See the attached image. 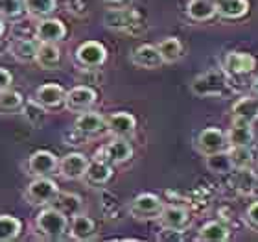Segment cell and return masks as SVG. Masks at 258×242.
<instances>
[{
  "instance_id": "obj_20",
  "label": "cell",
  "mask_w": 258,
  "mask_h": 242,
  "mask_svg": "<svg viewBox=\"0 0 258 242\" xmlns=\"http://www.w3.org/2000/svg\"><path fill=\"white\" fill-rule=\"evenodd\" d=\"M70 229V237L76 238V240H91L96 235V224L91 216L87 215H78L72 216V222L69 224Z\"/></svg>"
},
{
  "instance_id": "obj_30",
  "label": "cell",
  "mask_w": 258,
  "mask_h": 242,
  "mask_svg": "<svg viewBox=\"0 0 258 242\" xmlns=\"http://www.w3.org/2000/svg\"><path fill=\"white\" fill-rule=\"evenodd\" d=\"M22 231V222L17 216L0 215V242L15 240Z\"/></svg>"
},
{
  "instance_id": "obj_3",
  "label": "cell",
  "mask_w": 258,
  "mask_h": 242,
  "mask_svg": "<svg viewBox=\"0 0 258 242\" xmlns=\"http://www.w3.org/2000/svg\"><path fill=\"white\" fill-rule=\"evenodd\" d=\"M96 91L89 85H76L70 91H67L64 96V108L72 113H83L87 109H91L96 102Z\"/></svg>"
},
{
  "instance_id": "obj_6",
  "label": "cell",
  "mask_w": 258,
  "mask_h": 242,
  "mask_svg": "<svg viewBox=\"0 0 258 242\" xmlns=\"http://www.w3.org/2000/svg\"><path fill=\"white\" fill-rule=\"evenodd\" d=\"M131 157H133V146H131V142L125 137H116L109 144L103 146L96 159H103V161L111 163V165H122V163L129 161Z\"/></svg>"
},
{
  "instance_id": "obj_13",
  "label": "cell",
  "mask_w": 258,
  "mask_h": 242,
  "mask_svg": "<svg viewBox=\"0 0 258 242\" xmlns=\"http://www.w3.org/2000/svg\"><path fill=\"white\" fill-rule=\"evenodd\" d=\"M67 35V26L59 19H46L39 22L35 28V37L41 43H59Z\"/></svg>"
},
{
  "instance_id": "obj_1",
  "label": "cell",
  "mask_w": 258,
  "mask_h": 242,
  "mask_svg": "<svg viewBox=\"0 0 258 242\" xmlns=\"http://www.w3.org/2000/svg\"><path fill=\"white\" fill-rule=\"evenodd\" d=\"M69 216L54 205H48L43 211H39L37 218H35L37 231L46 238H61L69 229Z\"/></svg>"
},
{
  "instance_id": "obj_35",
  "label": "cell",
  "mask_w": 258,
  "mask_h": 242,
  "mask_svg": "<svg viewBox=\"0 0 258 242\" xmlns=\"http://www.w3.org/2000/svg\"><path fill=\"white\" fill-rule=\"evenodd\" d=\"M234 185H236L238 190H242V192H249L251 188L254 187V176L251 170L247 168H240L234 176Z\"/></svg>"
},
{
  "instance_id": "obj_18",
  "label": "cell",
  "mask_w": 258,
  "mask_h": 242,
  "mask_svg": "<svg viewBox=\"0 0 258 242\" xmlns=\"http://www.w3.org/2000/svg\"><path fill=\"white\" fill-rule=\"evenodd\" d=\"M223 65L227 72L231 74H249L256 69V58L247 52H229Z\"/></svg>"
},
{
  "instance_id": "obj_16",
  "label": "cell",
  "mask_w": 258,
  "mask_h": 242,
  "mask_svg": "<svg viewBox=\"0 0 258 242\" xmlns=\"http://www.w3.org/2000/svg\"><path fill=\"white\" fill-rule=\"evenodd\" d=\"M107 129V122L100 113L94 111H83V113L76 119V131H80L81 135L92 137V135H100L102 131Z\"/></svg>"
},
{
  "instance_id": "obj_27",
  "label": "cell",
  "mask_w": 258,
  "mask_h": 242,
  "mask_svg": "<svg viewBox=\"0 0 258 242\" xmlns=\"http://www.w3.org/2000/svg\"><path fill=\"white\" fill-rule=\"evenodd\" d=\"M229 227L221 222H207L198 233V238L203 242H223L229 238Z\"/></svg>"
},
{
  "instance_id": "obj_15",
  "label": "cell",
  "mask_w": 258,
  "mask_h": 242,
  "mask_svg": "<svg viewBox=\"0 0 258 242\" xmlns=\"http://www.w3.org/2000/svg\"><path fill=\"white\" fill-rule=\"evenodd\" d=\"M64 96H67V91L59 83H44V85L37 87L33 100L39 106H43L44 109H52L64 104Z\"/></svg>"
},
{
  "instance_id": "obj_39",
  "label": "cell",
  "mask_w": 258,
  "mask_h": 242,
  "mask_svg": "<svg viewBox=\"0 0 258 242\" xmlns=\"http://www.w3.org/2000/svg\"><path fill=\"white\" fill-rule=\"evenodd\" d=\"M4 30H6V26H4V21H2V19H0V37H2V35H4Z\"/></svg>"
},
{
  "instance_id": "obj_11",
  "label": "cell",
  "mask_w": 258,
  "mask_h": 242,
  "mask_svg": "<svg viewBox=\"0 0 258 242\" xmlns=\"http://www.w3.org/2000/svg\"><path fill=\"white\" fill-rule=\"evenodd\" d=\"M196 146L198 150L205 156H210V154H216V152L225 150L227 146V133L221 131L220 128H205L201 133L198 135V140H196Z\"/></svg>"
},
{
  "instance_id": "obj_4",
  "label": "cell",
  "mask_w": 258,
  "mask_h": 242,
  "mask_svg": "<svg viewBox=\"0 0 258 242\" xmlns=\"http://www.w3.org/2000/svg\"><path fill=\"white\" fill-rule=\"evenodd\" d=\"M76 60L85 69H98L107 60V49L98 41H85L76 50Z\"/></svg>"
},
{
  "instance_id": "obj_23",
  "label": "cell",
  "mask_w": 258,
  "mask_h": 242,
  "mask_svg": "<svg viewBox=\"0 0 258 242\" xmlns=\"http://www.w3.org/2000/svg\"><path fill=\"white\" fill-rule=\"evenodd\" d=\"M232 117L253 124L258 120V96H243L232 106Z\"/></svg>"
},
{
  "instance_id": "obj_9",
  "label": "cell",
  "mask_w": 258,
  "mask_h": 242,
  "mask_svg": "<svg viewBox=\"0 0 258 242\" xmlns=\"http://www.w3.org/2000/svg\"><path fill=\"white\" fill-rule=\"evenodd\" d=\"M57 165H59V159L55 157V154H52L48 150H37L26 161L28 174H32L35 178L54 174L57 170Z\"/></svg>"
},
{
  "instance_id": "obj_8",
  "label": "cell",
  "mask_w": 258,
  "mask_h": 242,
  "mask_svg": "<svg viewBox=\"0 0 258 242\" xmlns=\"http://www.w3.org/2000/svg\"><path fill=\"white\" fill-rule=\"evenodd\" d=\"M140 15L131 8H109L103 13V24L111 30H129L137 26Z\"/></svg>"
},
{
  "instance_id": "obj_19",
  "label": "cell",
  "mask_w": 258,
  "mask_h": 242,
  "mask_svg": "<svg viewBox=\"0 0 258 242\" xmlns=\"http://www.w3.org/2000/svg\"><path fill=\"white\" fill-rule=\"evenodd\" d=\"M105 122H107V129L114 137H129L131 133H135V128H137V119L125 111L109 115Z\"/></svg>"
},
{
  "instance_id": "obj_28",
  "label": "cell",
  "mask_w": 258,
  "mask_h": 242,
  "mask_svg": "<svg viewBox=\"0 0 258 242\" xmlns=\"http://www.w3.org/2000/svg\"><path fill=\"white\" fill-rule=\"evenodd\" d=\"M157 49H159V52H161L164 63H175L177 60L183 58V52H184L183 43H181L177 37L162 39L161 43L157 44Z\"/></svg>"
},
{
  "instance_id": "obj_24",
  "label": "cell",
  "mask_w": 258,
  "mask_h": 242,
  "mask_svg": "<svg viewBox=\"0 0 258 242\" xmlns=\"http://www.w3.org/2000/svg\"><path fill=\"white\" fill-rule=\"evenodd\" d=\"M214 2L216 13L225 19H242L249 11L247 0H214Z\"/></svg>"
},
{
  "instance_id": "obj_36",
  "label": "cell",
  "mask_w": 258,
  "mask_h": 242,
  "mask_svg": "<svg viewBox=\"0 0 258 242\" xmlns=\"http://www.w3.org/2000/svg\"><path fill=\"white\" fill-rule=\"evenodd\" d=\"M19 11V0H0V13L15 15Z\"/></svg>"
},
{
  "instance_id": "obj_5",
  "label": "cell",
  "mask_w": 258,
  "mask_h": 242,
  "mask_svg": "<svg viewBox=\"0 0 258 242\" xmlns=\"http://www.w3.org/2000/svg\"><path fill=\"white\" fill-rule=\"evenodd\" d=\"M192 92L198 96H220L225 91V78L221 72H207L192 81Z\"/></svg>"
},
{
  "instance_id": "obj_34",
  "label": "cell",
  "mask_w": 258,
  "mask_h": 242,
  "mask_svg": "<svg viewBox=\"0 0 258 242\" xmlns=\"http://www.w3.org/2000/svg\"><path fill=\"white\" fill-rule=\"evenodd\" d=\"M229 156L232 159V165L238 168H247L249 163H251V152H249V148H243V146H231Z\"/></svg>"
},
{
  "instance_id": "obj_21",
  "label": "cell",
  "mask_w": 258,
  "mask_h": 242,
  "mask_svg": "<svg viewBox=\"0 0 258 242\" xmlns=\"http://www.w3.org/2000/svg\"><path fill=\"white\" fill-rule=\"evenodd\" d=\"M111 176H113L111 163L103 161V159H94V161L89 163L83 179L87 183H91V185H105L111 179Z\"/></svg>"
},
{
  "instance_id": "obj_38",
  "label": "cell",
  "mask_w": 258,
  "mask_h": 242,
  "mask_svg": "<svg viewBox=\"0 0 258 242\" xmlns=\"http://www.w3.org/2000/svg\"><path fill=\"white\" fill-rule=\"evenodd\" d=\"M247 218L253 226L258 227V202H254V204H251L247 207Z\"/></svg>"
},
{
  "instance_id": "obj_32",
  "label": "cell",
  "mask_w": 258,
  "mask_h": 242,
  "mask_svg": "<svg viewBox=\"0 0 258 242\" xmlns=\"http://www.w3.org/2000/svg\"><path fill=\"white\" fill-rule=\"evenodd\" d=\"M50 205H54V207H57L59 211H63L67 216H74V215H78L81 209V198L78 196V194L59 192Z\"/></svg>"
},
{
  "instance_id": "obj_14",
  "label": "cell",
  "mask_w": 258,
  "mask_h": 242,
  "mask_svg": "<svg viewBox=\"0 0 258 242\" xmlns=\"http://www.w3.org/2000/svg\"><path fill=\"white\" fill-rule=\"evenodd\" d=\"M254 142V129L253 124L245 122V120L234 119L232 126L227 131V144L231 146H243V148H251Z\"/></svg>"
},
{
  "instance_id": "obj_22",
  "label": "cell",
  "mask_w": 258,
  "mask_h": 242,
  "mask_svg": "<svg viewBox=\"0 0 258 242\" xmlns=\"http://www.w3.org/2000/svg\"><path fill=\"white\" fill-rule=\"evenodd\" d=\"M35 61L39 67L43 69H55L61 63V50L55 43H41L39 41L37 54H35Z\"/></svg>"
},
{
  "instance_id": "obj_2",
  "label": "cell",
  "mask_w": 258,
  "mask_h": 242,
  "mask_svg": "<svg viewBox=\"0 0 258 242\" xmlns=\"http://www.w3.org/2000/svg\"><path fill=\"white\" fill-rule=\"evenodd\" d=\"M59 194V187L48 176H39L24 190V200L32 205H50Z\"/></svg>"
},
{
  "instance_id": "obj_12",
  "label": "cell",
  "mask_w": 258,
  "mask_h": 242,
  "mask_svg": "<svg viewBox=\"0 0 258 242\" xmlns=\"http://www.w3.org/2000/svg\"><path fill=\"white\" fill-rule=\"evenodd\" d=\"M159 222L161 226L168 231H183L184 227L188 226L190 215L188 211L177 205H164L159 215Z\"/></svg>"
},
{
  "instance_id": "obj_17",
  "label": "cell",
  "mask_w": 258,
  "mask_h": 242,
  "mask_svg": "<svg viewBox=\"0 0 258 242\" xmlns=\"http://www.w3.org/2000/svg\"><path fill=\"white\" fill-rule=\"evenodd\" d=\"M131 61L140 69H157L164 63L159 49L153 44H140L139 49H135L131 54Z\"/></svg>"
},
{
  "instance_id": "obj_10",
  "label": "cell",
  "mask_w": 258,
  "mask_h": 242,
  "mask_svg": "<svg viewBox=\"0 0 258 242\" xmlns=\"http://www.w3.org/2000/svg\"><path fill=\"white\" fill-rule=\"evenodd\" d=\"M162 207V200L151 192H142L131 202V213L137 218H159Z\"/></svg>"
},
{
  "instance_id": "obj_29",
  "label": "cell",
  "mask_w": 258,
  "mask_h": 242,
  "mask_svg": "<svg viewBox=\"0 0 258 242\" xmlns=\"http://www.w3.org/2000/svg\"><path fill=\"white\" fill-rule=\"evenodd\" d=\"M24 106V96L15 89H2L0 91V113H15Z\"/></svg>"
},
{
  "instance_id": "obj_37",
  "label": "cell",
  "mask_w": 258,
  "mask_h": 242,
  "mask_svg": "<svg viewBox=\"0 0 258 242\" xmlns=\"http://www.w3.org/2000/svg\"><path fill=\"white\" fill-rule=\"evenodd\" d=\"M13 83V76L8 69H0V91L2 89H8Z\"/></svg>"
},
{
  "instance_id": "obj_7",
  "label": "cell",
  "mask_w": 258,
  "mask_h": 242,
  "mask_svg": "<svg viewBox=\"0 0 258 242\" xmlns=\"http://www.w3.org/2000/svg\"><path fill=\"white\" fill-rule=\"evenodd\" d=\"M89 157L80 154V152H70L64 157H61L57 165V174L64 179H81L85 176L87 167H89Z\"/></svg>"
},
{
  "instance_id": "obj_33",
  "label": "cell",
  "mask_w": 258,
  "mask_h": 242,
  "mask_svg": "<svg viewBox=\"0 0 258 242\" xmlns=\"http://www.w3.org/2000/svg\"><path fill=\"white\" fill-rule=\"evenodd\" d=\"M55 6H57V0H24V10L32 17H39V19H44L50 13H54Z\"/></svg>"
},
{
  "instance_id": "obj_31",
  "label": "cell",
  "mask_w": 258,
  "mask_h": 242,
  "mask_svg": "<svg viewBox=\"0 0 258 242\" xmlns=\"http://www.w3.org/2000/svg\"><path fill=\"white\" fill-rule=\"evenodd\" d=\"M207 168H209L210 172L227 174L234 168V165H232V159H231V156H229V152L221 150V152H216V154L207 156Z\"/></svg>"
},
{
  "instance_id": "obj_26",
  "label": "cell",
  "mask_w": 258,
  "mask_h": 242,
  "mask_svg": "<svg viewBox=\"0 0 258 242\" xmlns=\"http://www.w3.org/2000/svg\"><path fill=\"white\" fill-rule=\"evenodd\" d=\"M186 13L192 21H210L216 15V2L214 0H190L186 6Z\"/></svg>"
},
{
  "instance_id": "obj_25",
  "label": "cell",
  "mask_w": 258,
  "mask_h": 242,
  "mask_svg": "<svg viewBox=\"0 0 258 242\" xmlns=\"http://www.w3.org/2000/svg\"><path fill=\"white\" fill-rule=\"evenodd\" d=\"M39 41H32V39H15L10 44V52L17 61H35V54H37Z\"/></svg>"
}]
</instances>
